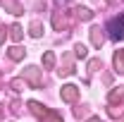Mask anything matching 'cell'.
I'll list each match as a JSON object with an SVG mask.
<instances>
[{"instance_id": "cell-1", "label": "cell", "mask_w": 124, "mask_h": 122, "mask_svg": "<svg viewBox=\"0 0 124 122\" xmlns=\"http://www.w3.org/2000/svg\"><path fill=\"white\" fill-rule=\"evenodd\" d=\"M108 31H110V36H112L115 41H122V38H124V15L122 17H115V19L108 24Z\"/></svg>"}, {"instance_id": "cell-2", "label": "cell", "mask_w": 124, "mask_h": 122, "mask_svg": "<svg viewBox=\"0 0 124 122\" xmlns=\"http://www.w3.org/2000/svg\"><path fill=\"white\" fill-rule=\"evenodd\" d=\"M62 98H64V101H74V98H77V86H72V84L64 86V89H62Z\"/></svg>"}, {"instance_id": "cell-3", "label": "cell", "mask_w": 124, "mask_h": 122, "mask_svg": "<svg viewBox=\"0 0 124 122\" xmlns=\"http://www.w3.org/2000/svg\"><path fill=\"white\" fill-rule=\"evenodd\" d=\"M10 55H12L15 60H19V58H22V50H19V48H12V53H10Z\"/></svg>"}, {"instance_id": "cell-4", "label": "cell", "mask_w": 124, "mask_h": 122, "mask_svg": "<svg viewBox=\"0 0 124 122\" xmlns=\"http://www.w3.org/2000/svg\"><path fill=\"white\" fill-rule=\"evenodd\" d=\"M77 55H79V58H86V48H84V46H77Z\"/></svg>"}, {"instance_id": "cell-5", "label": "cell", "mask_w": 124, "mask_h": 122, "mask_svg": "<svg viewBox=\"0 0 124 122\" xmlns=\"http://www.w3.org/2000/svg\"><path fill=\"white\" fill-rule=\"evenodd\" d=\"M53 60H55V58H53V53H48V55H46V60H43V62H46L48 67H50V65H53Z\"/></svg>"}, {"instance_id": "cell-6", "label": "cell", "mask_w": 124, "mask_h": 122, "mask_svg": "<svg viewBox=\"0 0 124 122\" xmlns=\"http://www.w3.org/2000/svg\"><path fill=\"white\" fill-rule=\"evenodd\" d=\"M79 15L84 17V19H88V17H91V12H88V10H86V7H84V10H79Z\"/></svg>"}, {"instance_id": "cell-7", "label": "cell", "mask_w": 124, "mask_h": 122, "mask_svg": "<svg viewBox=\"0 0 124 122\" xmlns=\"http://www.w3.org/2000/svg\"><path fill=\"white\" fill-rule=\"evenodd\" d=\"M91 122H98V120H91Z\"/></svg>"}]
</instances>
